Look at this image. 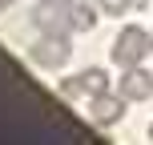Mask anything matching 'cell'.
I'll return each mask as SVG.
<instances>
[{"label":"cell","mask_w":153,"mask_h":145,"mask_svg":"<svg viewBox=\"0 0 153 145\" xmlns=\"http://www.w3.org/2000/svg\"><path fill=\"white\" fill-rule=\"evenodd\" d=\"M117 93H121L125 101H149V97H153V73L145 69V65L125 69L121 81H117Z\"/></svg>","instance_id":"4"},{"label":"cell","mask_w":153,"mask_h":145,"mask_svg":"<svg viewBox=\"0 0 153 145\" xmlns=\"http://www.w3.org/2000/svg\"><path fill=\"white\" fill-rule=\"evenodd\" d=\"M149 53H153L149 28H141V24H125V28L117 32V40H113V65H121V69L141 65Z\"/></svg>","instance_id":"1"},{"label":"cell","mask_w":153,"mask_h":145,"mask_svg":"<svg viewBox=\"0 0 153 145\" xmlns=\"http://www.w3.org/2000/svg\"><path fill=\"white\" fill-rule=\"evenodd\" d=\"M32 24H36V32H56V36H69V32H73L69 0H36V8H32Z\"/></svg>","instance_id":"3"},{"label":"cell","mask_w":153,"mask_h":145,"mask_svg":"<svg viewBox=\"0 0 153 145\" xmlns=\"http://www.w3.org/2000/svg\"><path fill=\"white\" fill-rule=\"evenodd\" d=\"M149 141H153V125H149Z\"/></svg>","instance_id":"11"},{"label":"cell","mask_w":153,"mask_h":145,"mask_svg":"<svg viewBox=\"0 0 153 145\" xmlns=\"http://www.w3.org/2000/svg\"><path fill=\"white\" fill-rule=\"evenodd\" d=\"M81 85H85V97H101V93H109L113 77H109L105 69H97V65H89V69L81 73Z\"/></svg>","instance_id":"7"},{"label":"cell","mask_w":153,"mask_h":145,"mask_svg":"<svg viewBox=\"0 0 153 145\" xmlns=\"http://www.w3.org/2000/svg\"><path fill=\"white\" fill-rule=\"evenodd\" d=\"M69 20H73V32H89V28H97V20H101V4H97V0H69Z\"/></svg>","instance_id":"6"},{"label":"cell","mask_w":153,"mask_h":145,"mask_svg":"<svg viewBox=\"0 0 153 145\" xmlns=\"http://www.w3.org/2000/svg\"><path fill=\"white\" fill-rule=\"evenodd\" d=\"M149 45H153V28H149Z\"/></svg>","instance_id":"12"},{"label":"cell","mask_w":153,"mask_h":145,"mask_svg":"<svg viewBox=\"0 0 153 145\" xmlns=\"http://www.w3.org/2000/svg\"><path fill=\"white\" fill-rule=\"evenodd\" d=\"M12 4H16V0H0V16H4V12H8Z\"/></svg>","instance_id":"10"},{"label":"cell","mask_w":153,"mask_h":145,"mask_svg":"<svg viewBox=\"0 0 153 145\" xmlns=\"http://www.w3.org/2000/svg\"><path fill=\"white\" fill-rule=\"evenodd\" d=\"M129 8H133V12H141V8H149V0H129Z\"/></svg>","instance_id":"9"},{"label":"cell","mask_w":153,"mask_h":145,"mask_svg":"<svg viewBox=\"0 0 153 145\" xmlns=\"http://www.w3.org/2000/svg\"><path fill=\"white\" fill-rule=\"evenodd\" d=\"M69 57H73V40L69 36H56V32H40V40L28 48V61L40 65V69H48V73L65 69Z\"/></svg>","instance_id":"2"},{"label":"cell","mask_w":153,"mask_h":145,"mask_svg":"<svg viewBox=\"0 0 153 145\" xmlns=\"http://www.w3.org/2000/svg\"><path fill=\"white\" fill-rule=\"evenodd\" d=\"M125 105H129V101H125L121 93H117V97L113 93H101V97H89V117L101 129H109V125H117L125 117Z\"/></svg>","instance_id":"5"},{"label":"cell","mask_w":153,"mask_h":145,"mask_svg":"<svg viewBox=\"0 0 153 145\" xmlns=\"http://www.w3.org/2000/svg\"><path fill=\"white\" fill-rule=\"evenodd\" d=\"M56 93H61L65 101H76V97H85V85H81V73H76V77H65V81L56 85Z\"/></svg>","instance_id":"8"}]
</instances>
